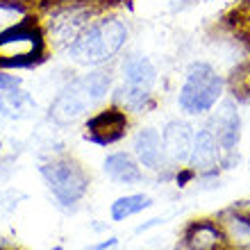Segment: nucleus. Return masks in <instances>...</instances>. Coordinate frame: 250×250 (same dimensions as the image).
I'll list each match as a JSON object with an SVG mask.
<instances>
[{
	"label": "nucleus",
	"instance_id": "f257e3e1",
	"mask_svg": "<svg viewBox=\"0 0 250 250\" xmlns=\"http://www.w3.org/2000/svg\"><path fill=\"white\" fill-rule=\"evenodd\" d=\"M127 39H130V25L121 16L103 14L73 43L64 48V55L80 66L96 68L116 60Z\"/></svg>",
	"mask_w": 250,
	"mask_h": 250
},
{
	"label": "nucleus",
	"instance_id": "f03ea898",
	"mask_svg": "<svg viewBox=\"0 0 250 250\" xmlns=\"http://www.w3.org/2000/svg\"><path fill=\"white\" fill-rule=\"evenodd\" d=\"M46 30L32 16L16 21L0 32V68H30L46 60Z\"/></svg>",
	"mask_w": 250,
	"mask_h": 250
},
{
	"label": "nucleus",
	"instance_id": "7ed1b4c3",
	"mask_svg": "<svg viewBox=\"0 0 250 250\" xmlns=\"http://www.w3.org/2000/svg\"><path fill=\"white\" fill-rule=\"evenodd\" d=\"M225 78L209 62H191L178 91V107L189 116H205L223 100Z\"/></svg>",
	"mask_w": 250,
	"mask_h": 250
},
{
	"label": "nucleus",
	"instance_id": "20e7f679",
	"mask_svg": "<svg viewBox=\"0 0 250 250\" xmlns=\"http://www.w3.org/2000/svg\"><path fill=\"white\" fill-rule=\"evenodd\" d=\"M41 175L46 180L48 189L53 191L57 203L64 207H73L84 198L89 189V178L84 168L73 159H55L50 164L41 166Z\"/></svg>",
	"mask_w": 250,
	"mask_h": 250
},
{
	"label": "nucleus",
	"instance_id": "39448f33",
	"mask_svg": "<svg viewBox=\"0 0 250 250\" xmlns=\"http://www.w3.org/2000/svg\"><path fill=\"white\" fill-rule=\"evenodd\" d=\"M205 127H209V132L216 137L218 146H221V155L237 152L239 141H241V116L237 112L234 100H221L211 109V116Z\"/></svg>",
	"mask_w": 250,
	"mask_h": 250
},
{
	"label": "nucleus",
	"instance_id": "423d86ee",
	"mask_svg": "<svg viewBox=\"0 0 250 250\" xmlns=\"http://www.w3.org/2000/svg\"><path fill=\"white\" fill-rule=\"evenodd\" d=\"M127 125H130L127 112L112 105V107H107V109H100L98 114H93L91 119L86 121L84 130H86V139L89 141H93V144H98V146H109L125 137Z\"/></svg>",
	"mask_w": 250,
	"mask_h": 250
},
{
	"label": "nucleus",
	"instance_id": "0eeeda50",
	"mask_svg": "<svg viewBox=\"0 0 250 250\" xmlns=\"http://www.w3.org/2000/svg\"><path fill=\"white\" fill-rule=\"evenodd\" d=\"M89 107H91V103L86 100V96L75 86L73 80H68L66 86L55 96L53 103H50L48 116L57 125H71L82 119V116L89 112Z\"/></svg>",
	"mask_w": 250,
	"mask_h": 250
},
{
	"label": "nucleus",
	"instance_id": "6e6552de",
	"mask_svg": "<svg viewBox=\"0 0 250 250\" xmlns=\"http://www.w3.org/2000/svg\"><path fill=\"white\" fill-rule=\"evenodd\" d=\"M193 127L187 121L173 119L162 130V146H164V157L173 164L189 162L191 146H193Z\"/></svg>",
	"mask_w": 250,
	"mask_h": 250
},
{
	"label": "nucleus",
	"instance_id": "1a4fd4ad",
	"mask_svg": "<svg viewBox=\"0 0 250 250\" xmlns=\"http://www.w3.org/2000/svg\"><path fill=\"white\" fill-rule=\"evenodd\" d=\"M189 164L193 173L207 175V173H216L221 166V146L216 137L209 132V127H200L193 134V146H191Z\"/></svg>",
	"mask_w": 250,
	"mask_h": 250
},
{
	"label": "nucleus",
	"instance_id": "9d476101",
	"mask_svg": "<svg viewBox=\"0 0 250 250\" xmlns=\"http://www.w3.org/2000/svg\"><path fill=\"white\" fill-rule=\"evenodd\" d=\"M121 82L127 86L152 91V86L157 84V68L150 62V57L132 50L121 57Z\"/></svg>",
	"mask_w": 250,
	"mask_h": 250
},
{
	"label": "nucleus",
	"instance_id": "9b49d317",
	"mask_svg": "<svg viewBox=\"0 0 250 250\" xmlns=\"http://www.w3.org/2000/svg\"><path fill=\"white\" fill-rule=\"evenodd\" d=\"M132 150H134V157H137L139 164L150 168V171L162 168V164L166 162L164 146H162V134L155 127L139 130L134 134V141H132Z\"/></svg>",
	"mask_w": 250,
	"mask_h": 250
},
{
	"label": "nucleus",
	"instance_id": "f8f14e48",
	"mask_svg": "<svg viewBox=\"0 0 250 250\" xmlns=\"http://www.w3.org/2000/svg\"><path fill=\"white\" fill-rule=\"evenodd\" d=\"M187 248L189 250H230L221 225L214 221H198L187 230Z\"/></svg>",
	"mask_w": 250,
	"mask_h": 250
},
{
	"label": "nucleus",
	"instance_id": "ddd939ff",
	"mask_svg": "<svg viewBox=\"0 0 250 250\" xmlns=\"http://www.w3.org/2000/svg\"><path fill=\"white\" fill-rule=\"evenodd\" d=\"M73 82H75V86L86 96V100L91 103V107L103 103L107 96H112V89H114V78L105 66H96L91 71H86L84 75L73 78Z\"/></svg>",
	"mask_w": 250,
	"mask_h": 250
},
{
	"label": "nucleus",
	"instance_id": "4468645a",
	"mask_svg": "<svg viewBox=\"0 0 250 250\" xmlns=\"http://www.w3.org/2000/svg\"><path fill=\"white\" fill-rule=\"evenodd\" d=\"M218 225L223 230L228 246L234 250H250V216L237 211L234 207L218 216Z\"/></svg>",
	"mask_w": 250,
	"mask_h": 250
},
{
	"label": "nucleus",
	"instance_id": "2eb2a0df",
	"mask_svg": "<svg viewBox=\"0 0 250 250\" xmlns=\"http://www.w3.org/2000/svg\"><path fill=\"white\" fill-rule=\"evenodd\" d=\"M103 171L109 180L119 182V185H134L141 180V168L127 152H112L105 157Z\"/></svg>",
	"mask_w": 250,
	"mask_h": 250
},
{
	"label": "nucleus",
	"instance_id": "dca6fc26",
	"mask_svg": "<svg viewBox=\"0 0 250 250\" xmlns=\"http://www.w3.org/2000/svg\"><path fill=\"white\" fill-rule=\"evenodd\" d=\"M112 100H114V105L121 107L123 112H134V114H141L155 105L152 91L137 89V86H127L123 82L116 89H112Z\"/></svg>",
	"mask_w": 250,
	"mask_h": 250
},
{
	"label": "nucleus",
	"instance_id": "f3484780",
	"mask_svg": "<svg viewBox=\"0 0 250 250\" xmlns=\"http://www.w3.org/2000/svg\"><path fill=\"white\" fill-rule=\"evenodd\" d=\"M150 205H152V200L148 196H144V193H130V196L116 198L112 203V207H109V214H112V221L121 223L125 218H130V216H134V214H139V211L148 209Z\"/></svg>",
	"mask_w": 250,
	"mask_h": 250
},
{
	"label": "nucleus",
	"instance_id": "a211bd4d",
	"mask_svg": "<svg viewBox=\"0 0 250 250\" xmlns=\"http://www.w3.org/2000/svg\"><path fill=\"white\" fill-rule=\"evenodd\" d=\"M230 89H232V96L237 100L250 103V62L248 64L237 66V68L232 71Z\"/></svg>",
	"mask_w": 250,
	"mask_h": 250
},
{
	"label": "nucleus",
	"instance_id": "6ab92c4d",
	"mask_svg": "<svg viewBox=\"0 0 250 250\" xmlns=\"http://www.w3.org/2000/svg\"><path fill=\"white\" fill-rule=\"evenodd\" d=\"M19 86H23V80L19 75H12L5 68H0V91H14Z\"/></svg>",
	"mask_w": 250,
	"mask_h": 250
},
{
	"label": "nucleus",
	"instance_id": "aec40b11",
	"mask_svg": "<svg viewBox=\"0 0 250 250\" xmlns=\"http://www.w3.org/2000/svg\"><path fill=\"white\" fill-rule=\"evenodd\" d=\"M12 2H19L21 7H41L43 5V2H46V0H12Z\"/></svg>",
	"mask_w": 250,
	"mask_h": 250
},
{
	"label": "nucleus",
	"instance_id": "412c9836",
	"mask_svg": "<svg viewBox=\"0 0 250 250\" xmlns=\"http://www.w3.org/2000/svg\"><path fill=\"white\" fill-rule=\"evenodd\" d=\"M116 244H119L116 239H109V241H103V244H98V246H91L89 250H109V248H114Z\"/></svg>",
	"mask_w": 250,
	"mask_h": 250
},
{
	"label": "nucleus",
	"instance_id": "4be33fe9",
	"mask_svg": "<svg viewBox=\"0 0 250 250\" xmlns=\"http://www.w3.org/2000/svg\"><path fill=\"white\" fill-rule=\"evenodd\" d=\"M53 250H64V248H62V246H55V248Z\"/></svg>",
	"mask_w": 250,
	"mask_h": 250
},
{
	"label": "nucleus",
	"instance_id": "5701e85b",
	"mask_svg": "<svg viewBox=\"0 0 250 250\" xmlns=\"http://www.w3.org/2000/svg\"><path fill=\"white\" fill-rule=\"evenodd\" d=\"M248 171H250V164H248Z\"/></svg>",
	"mask_w": 250,
	"mask_h": 250
},
{
	"label": "nucleus",
	"instance_id": "b1692460",
	"mask_svg": "<svg viewBox=\"0 0 250 250\" xmlns=\"http://www.w3.org/2000/svg\"><path fill=\"white\" fill-rule=\"evenodd\" d=\"M0 148H2V144H0Z\"/></svg>",
	"mask_w": 250,
	"mask_h": 250
}]
</instances>
